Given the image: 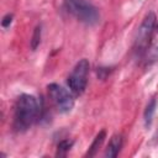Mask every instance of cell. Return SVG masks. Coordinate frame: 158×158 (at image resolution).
<instances>
[{"label":"cell","mask_w":158,"mask_h":158,"mask_svg":"<svg viewBox=\"0 0 158 158\" xmlns=\"http://www.w3.org/2000/svg\"><path fill=\"white\" fill-rule=\"evenodd\" d=\"M73 146V141H69V139H63L58 143V149H57V156L62 157V156H65L67 152L72 148Z\"/></svg>","instance_id":"cell-10"},{"label":"cell","mask_w":158,"mask_h":158,"mask_svg":"<svg viewBox=\"0 0 158 158\" xmlns=\"http://www.w3.org/2000/svg\"><path fill=\"white\" fill-rule=\"evenodd\" d=\"M11 22H12V15H11V14H7V15H5V16L2 17L1 25H2L4 28H7V27L11 25Z\"/></svg>","instance_id":"cell-11"},{"label":"cell","mask_w":158,"mask_h":158,"mask_svg":"<svg viewBox=\"0 0 158 158\" xmlns=\"http://www.w3.org/2000/svg\"><path fill=\"white\" fill-rule=\"evenodd\" d=\"M67 10L80 22L95 25L100 20L99 10L89 0H64Z\"/></svg>","instance_id":"cell-2"},{"label":"cell","mask_w":158,"mask_h":158,"mask_svg":"<svg viewBox=\"0 0 158 158\" xmlns=\"http://www.w3.org/2000/svg\"><path fill=\"white\" fill-rule=\"evenodd\" d=\"M154 110H156V100L152 99L151 102L147 105L146 111H144V122H146V126H149V125H151L152 118H153Z\"/></svg>","instance_id":"cell-8"},{"label":"cell","mask_w":158,"mask_h":158,"mask_svg":"<svg viewBox=\"0 0 158 158\" xmlns=\"http://www.w3.org/2000/svg\"><path fill=\"white\" fill-rule=\"evenodd\" d=\"M89 68H90V64L85 58L80 59L73 68L72 73L68 77V85L73 94L80 95L85 90L86 83H88Z\"/></svg>","instance_id":"cell-3"},{"label":"cell","mask_w":158,"mask_h":158,"mask_svg":"<svg viewBox=\"0 0 158 158\" xmlns=\"http://www.w3.org/2000/svg\"><path fill=\"white\" fill-rule=\"evenodd\" d=\"M105 136H106V132H105L104 130L100 131V132L96 135V137L94 138L91 146L89 147V151H88V153H86V157H94V156L96 154L99 147L102 144V142H104V139H105Z\"/></svg>","instance_id":"cell-7"},{"label":"cell","mask_w":158,"mask_h":158,"mask_svg":"<svg viewBox=\"0 0 158 158\" xmlns=\"http://www.w3.org/2000/svg\"><path fill=\"white\" fill-rule=\"evenodd\" d=\"M40 114V106L37 99L30 94H22L15 105L14 114V128L19 132L28 130L37 120Z\"/></svg>","instance_id":"cell-1"},{"label":"cell","mask_w":158,"mask_h":158,"mask_svg":"<svg viewBox=\"0 0 158 158\" xmlns=\"http://www.w3.org/2000/svg\"><path fill=\"white\" fill-rule=\"evenodd\" d=\"M48 93L54 105L60 112H69L74 106V99L63 86L52 83L48 85Z\"/></svg>","instance_id":"cell-5"},{"label":"cell","mask_w":158,"mask_h":158,"mask_svg":"<svg viewBox=\"0 0 158 158\" xmlns=\"http://www.w3.org/2000/svg\"><path fill=\"white\" fill-rule=\"evenodd\" d=\"M156 15L154 12H148L146 15V17L143 19L138 31H137V36H136V40H135V48L137 52H143L148 43H149V38H151V35L153 32V28H154V25H156Z\"/></svg>","instance_id":"cell-4"},{"label":"cell","mask_w":158,"mask_h":158,"mask_svg":"<svg viewBox=\"0 0 158 158\" xmlns=\"http://www.w3.org/2000/svg\"><path fill=\"white\" fill-rule=\"evenodd\" d=\"M121 147H122V137H121V135H114L111 137L107 147H106V151H105L104 156L106 158H115L118 154Z\"/></svg>","instance_id":"cell-6"},{"label":"cell","mask_w":158,"mask_h":158,"mask_svg":"<svg viewBox=\"0 0 158 158\" xmlns=\"http://www.w3.org/2000/svg\"><path fill=\"white\" fill-rule=\"evenodd\" d=\"M41 35H42V27L40 25V26H36V28L33 31V35H32V38H31V48H32V51H36L37 47L40 46Z\"/></svg>","instance_id":"cell-9"}]
</instances>
